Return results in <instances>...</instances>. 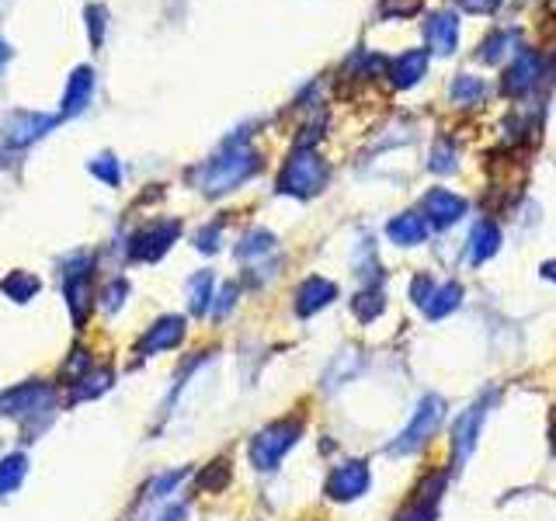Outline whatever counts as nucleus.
Here are the masks:
<instances>
[{
  "instance_id": "nucleus-1",
  "label": "nucleus",
  "mask_w": 556,
  "mask_h": 521,
  "mask_svg": "<svg viewBox=\"0 0 556 521\" xmlns=\"http://www.w3.org/2000/svg\"><path fill=\"white\" fill-rule=\"evenodd\" d=\"M261 171V157L247 146L244 136H233L223 143V153L212 157L206 167L195 171V181L206 195H226L233 188H240L244 181H251Z\"/></svg>"
},
{
  "instance_id": "nucleus-2",
  "label": "nucleus",
  "mask_w": 556,
  "mask_h": 521,
  "mask_svg": "<svg viewBox=\"0 0 556 521\" xmlns=\"http://www.w3.org/2000/svg\"><path fill=\"white\" fill-rule=\"evenodd\" d=\"M327 164L317 150H306V146H296L289 153V160L282 164V174H278V192L292 195V198H313L324 192L327 185Z\"/></svg>"
},
{
  "instance_id": "nucleus-3",
  "label": "nucleus",
  "mask_w": 556,
  "mask_h": 521,
  "mask_svg": "<svg viewBox=\"0 0 556 521\" xmlns=\"http://www.w3.org/2000/svg\"><path fill=\"white\" fill-rule=\"evenodd\" d=\"M56 410V390L42 379H32V383H21L14 390H7L0 396V417H11V421L32 428L35 417H53Z\"/></svg>"
},
{
  "instance_id": "nucleus-4",
  "label": "nucleus",
  "mask_w": 556,
  "mask_h": 521,
  "mask_svg": "<svg viewBox=\"0 0 556 521\" xmlns=\"http://www.w3.org/2000/svg\"><path fill=\"white\" fill-rule=\"evenodd\" d=\"M299 435H303V421H296V417H289V421H275V424H268V428H261L258 435L251 438L254 469H261V473H272V469H278V462L296 449Z\"/></svg>"
},
{
  "instance_id": "nucleus-5",
  "label": "nucleus",
  "mask_w": 556,
  "mask_h": 521,
  "mask_svg": "<svg viewBox=\"0 0 556 521\" xmlns=\"http://www.w3.org/2000/svg\"><path fill=\"white\" fill-rule=\"evenodd\" d=\"M442 421H445V400L435 393L424 396L411 414V421H407V428L400 431V438L390 445V456H411V452H417L428 438H435V431L442 428Z\"/></svg>"
},
{
  "instance_id": "nucleus-6",
  "label": "nucleus",
  "mask_w": 556,
  "mask_h": 521,
  "mask_svg": "<svg viewBox=\"0 0 556 521\" xmlns=\"http://www.w3.org/2000/svg\"><path fill=\"white\" fill-rule=\"evenodd\" d=\"M91 264L94 258L87 251L70 254V258L60 264L63 296H67L70 317H73V324H77V330L84 327L87 313H91Z\"/></svg>"
},
{
  "instance_id": "nucleus-7",
  "label": "nucleus",
  "mask_w": 556,
  "mask_h": 521,
  "mask_svg": "<svg viewBox=\"0 0 556 521\" xmlns=\"http://www.w3.org/2000/svg\"><path fill=\"white\" fill-rule=\"evenodd\" d=\"M546 77V56L539 49H518L511 66L501 77V91L508 98H525L529 91H536Z\"/></svg>"
},
{
  "instance_id": "nucleus-8",
  "label": "nucleus",
  "mask_w": 556,
  "mask_h": 521,
  "mask_svg": "<svg viewBox=\"0 0 556 521\" xmlns=\"http://www.w3.org/2000/svg\"><path fill=\"white\" fill-rule=\"evenodd\" d=\"M178 237H181L178 219H157V223H150L146 230L136 233L129 254H133V261H160L167 251H171V244Z\"/></svg>"
},
{
  "instance_id": "nucleus-9",
  "label": "nucleus",
  "mask_w": 556,
  "mask_h": 521,
  "mask_svg": "<svg viewBox=\"0 0 556 521\" xmlns=\"http://www.w3.org/2000/svg\"><path fill=\"white\" fill-rule=\"evenodd\" d=\"M56 122H60V115H42V112H25V108H18V112H11L4 119V143L11 146V150L32 146L35 139L46 136Z\"/></svg>"
},
{
  "instance_id": "nucleus-10",
  "label": "nucleus",
  "mask_w": 556,
  "mask_h": 521,
  "mask_svg": "<svg viewBox=\"0 0 556 521\" xmlns=\"http://www.w3.org/2000/svg\"><path fill=\"white\" fill-rule=\"evenodd\" d=\"M369 483H372V473L362 459L341 462V466H334L331 476H327V497H331V501H358V497L369 490Z\"/></svg>"
},
{
  "instance_id": "nucleus-11",
  "label": "nucleus",
  "mask_w": 556,
  "mask_h": 521,
  "mask_svg": "<svg viewBox=\"0 0 556 521\" xmlns=\"http://www.w3.org/2000/svg\"><path fill=\"white\" fill-rule=\"evenodd\" d=\"M487 407H490V396H480L470 410H463V417L452 428V456L459 462H466L473 456V449H477L480 431H484V421H487Z\"/></svg>"
},
{
  "instance_id": "nucleus-12",
  "label": "nucleus",
  "mask_w": 556,
  "mask_h": 521,
  "mask_svg": "<svg viewBox=\"0 0 556 521\" xmlns=\"http://www.w3.org/2000/svg\"><path fill=\"white\" fill-rule=\"evenodd\" d=\"M424 216H428V223L435 226V230H449V226H456L459 219L466 216V198L449 192V188H431L428 195H424Z\"/></svg>"
},
{
  "instance_id": "nucleus-13",
  "label": "nucleus",
  "mask_w": 556,
  "mask_h": 521,
  "mask_svg": "<svg viewBox=\"0 0 556 521\" xmlns=\"http://www.w3.org/2000/svg\"><path fill=\"white\" fill-rule=\"evenodd\" d=\"M181 341H185V317H178V313H167V317H160L157 324H153L143 337H139L136 355L150 358V355H160V351H174Z\"/></svg>"
},
{
  "instance_id": "nucleus-14",
  "label": "nucleus",
  "mask_w": 556,
  "mask_h": 521,
  "mask_svg": "<svg viewBox=\"0 0 556 521\" xmlns=\"http://www.w3.org/2000/svg\"><path fill=\"white\" fill-rule=\"evenodd\" d=\"M424 39L431 56H452L459 46V18L452 11H435L424 21Z\"/></svg>"
},
{
  "instance_id": "nucleus-15",
  "label": "nucleus",
  "mask_w": 556,
  "mask_h": 521,
  "mask_svg": "<svg viewBox=\"0 0 556 521\" xmlns=\"http://www.w3.org/2000/svg\"><path fill=\"white\" fill-rule=\"evenodd\" d=\"M428 60H431L428 49H404V53L386 63V77L400 91H411V87L421 84L424 73H428Z\"/></svg>"
},
{
  "instance_id": "nucleus-16",
  "label": "nucleus",
  "mask_w": 556,
  "mask_h": 521,
  "mask_svg": "<svg viewBox=\"0 0 556 521\" xmlns=\"http://www.w3.org/2000/svg\"><path fill=\"white\" fill-rule=\"evenodd\" d=\"M334 299H338V285H334L331 278L310 275L296 289V313H299V317H313V313L327 310Z\"/></svg>"
},
{
  "instance_id": "nucleus-17",
  "label": "nucleus",
  "mask_w": 556,
  "mask_h": 521,
  "mask_svg": "<svg viewBox=\"0 0 556 521\" xmlns=\"http://www.w3.org/2000/svg\"><path fill=\"white\" fill-rule=\"evenodd\" d=\"M94 98V70L91 66H77L67 80V91H63V105H60V119H73L80 115Z\"/></svg>"
},
{
  "instance_id": "nucleus-18",
  "label": "nucleus",
  "mask_w": 556,
  "mask_h": 521,
  "mask_svg": "<svg viewBox=\"0 0 556 521\" xmlns=\"http://www.w3.org/2000/svg\"><path fill=\"white\" fill-rule=\"evenodd\" d=\"M386 237L397 247H417L428 240V223H424L417 212H400V216H393L390 226H386Z\"/></svg>"
},
{
  "instance_id": "nucleus-19",
  "label": "nucleus",
  "mask_w": 556,
  "mask_h": 521,
  "mask_svg": "<svg viewBox=\"0 0 556 521\" xmlns=\"http://www.w3.org/2000/svg\"><path fill=\"white\" fill-rule=\"evenodd\" d=\"M487 94H490L487 80L473 77V73H456L449 84V101L456 108H480L487 101Z\"/></svg>"
},
{
  "instance_id": "nucleus-20",
  "label": "nucleus",
  "mask_w": 556,
  "mask_h": 521,
  "mask_svg": "<svg viewBox=\"0 0 556 521\" xmlns=\"http://www.w3.org/2000/svg\"><path fill=\"white\" fill-rule=\"evenodd\" d=\"M466 251H470V261L473 264H484V261L494 258V254L501 251V230H497V223H490V219H480V223L473 226Z\"/></svg>"
},
{
  "instance_id": "nucleus-21",
  "label": "nucleus",
  "mask_w": 556,
  "mask_h": 521,
  "mask_svg": "<svg viewBox=\"0 0 556 521\" xmlns=\"http://www.w3.org/2000/svg\"><path fill=\"white\" fill-rule=\"evenodd\" d=\"M459 306H463V285L445 282V285H435V292H431L428 303H424L421 310L428 320H442V317H449V313H456Z\"/></svg>"
},
{
  "instance_id": "nucleus-22",
  "label": "nucleus",
  "mask_w": 556,
  "mask_h": 521,
  "mask_svg": "<svg viewBox=\"0 0 556 521\" xmlns=\"http://www.w3.org/2000/svg\"><path fill=\"white\" fill-rule=\"evenodd\" d=\"M518 53V28H494V32L484 39L480 46V60L484 63H501L504 56H515Z\"/></svg>"
},
{
  "instance_id": "nucleus-23",
  "label": "nucleus",
  "mask_w": 556,
  "mask_h": 521,
  "mask_svg": "<svg viewBox=\"0 0 556 521\" xmlns=\"http://www.w3.org/2000/svg\"><path fill=\"white\" fill-rule=\"evenodd\" d=\"M42 289V282L32 275V271H11V275L0 282V292H4L7 299H14V303H28V299H35Z\"/></svg>"
},
{
  "instance_id": "nucleus-24",
  "label": "nucleus",
  "mask_w": 556,
  "mask_h": 521,
  "mask_svg": "<svg viewBox=\"0 0 556 521\" xmlns=\"http://www.w3.org/2000/svg\"><path fill=\"white\" fill-rule=\"evenodd\" d=\"M358 365H362V355H358V348H345V351H341V355L331 362V369H327L324 386H327V390H338V386H345L348 379L358 372Z\"/></svg>"
},
{
  "instance_id": "nucleus-25",
  "label": "nucleus",
  "mask_w": 556,
  "mask_h": 521,
  "mask_svg": "<svg viewBox=\"0 0 556 521\" xmlns=\"http://www.w3.org/2000/svg\"><path fill=\"white\" fill-rule=\"evenodd\" d=\"M212 285H216L212 271H199V275L188 278V306H192L195 317L212 310Z\"/></svg>"
},
{
  "instance_id": "nucleus-26",
  "label": "nucleus",
  "mask_w": 556,
  "mask_h": 521,
  "mask_svg": "<svg viewBox=\"0 0 556 521\" xmlns=\"http://www.w3.org/2000/svg\"><path fill=\"white\" fill-rule=\"evenodd\" d=\"M268 254H275V237H272L268 230H251V233H247V237L237 244V258L247 261V264L268 258Z\"/></svg>"
},
{
  "instance_id": "nucleus-27",
  "label": "nucleus",
  "mask_w": 556,
  "mask_h": 521,
  "mask_svg": "<svg viewBox=\"0 0 556 521\" xmlns=\"http://www.w3.org/2000/svg\"><path fill=\"white\" fill-rule=\"evenodd\" d=\"M25 476H28V459L21 452H11V456L0 459V497L14 494Z\"/></svg>"
},
{
  "instance_id": "nucleus-28",
  "label": "nucleus",
  "mask_w": 556,
  "mask_h": 521,
  "mask_svg": "<svg viewBox=\"0 0 556 521\" xmlns=\"http://www.w3.org/2000/svg\"><path fill=\"white\" fill-rule=\"evenodd\" d=\"M383 310H386V299H383V292L379 289H365L351 299V313H355L358 324H372V320L383 317Z\"/></svg>"
},
{
  "instance_id": "nucleus-29",
  "label": "nucleus",
  "mask_w": 556,
  "mask_h": 521,
  "mask_svg": "<svg viewBox=\"0 0 556 521\" xmlns=\"http://www.w3.org/2000/svg\"><path fill=\"white\" fill-rule=\"evenodd\" d=\"M428 167L435 174H456L459 171V146L452 143V139H435Z\"/></svg>"
},
{
  "instance_id": "nucleus-30",
  "label": "nucleus",
  "mask_w": 556,
  "mask_h": 521,
  "mask_svg": "<svg viewBox=\"0 0 556 521\" xmlns=\"http://www.w3.org/2000/svg\"><path fill=\"white\" fill-rule=\"evenodd\" d=\"M112 369H101V372H87V376H80L77 383V390H73V400H94V396H101L112 386Z\"/></svg>"
},
{
  "instance_id": "nucleus-31",
  "label": "nucleus",
  "mask_w": 556,
  "mask_h": 521,
  "mask_svg": "<svg viewBox=\"0 0 556 521\" xmlns=\"http://www.w3.org/2000/svg\"><path fill=\"white\" fill-rule=\"evenodd\" d=\"M355 271H358V278L362 282H379L383 278V268H379V261H376V247L365 240V244H358V254H355Z\"/></svg>"
},
{
  "instance_id": "nucleus-32",
  "label": "nucleus",
  "mask_w": 556,
  "mask_h": 521,
  "mask_svg": "<svg viewBox=\"0 0 556 521\" xmlns=\"http://www.w3.org/2000/svg\"><path fill=\"white\" fill-rule=\"evenodd\" d=\"M87 171L94 174V178H101L105 185H119L122 181V167H119V160L112 157V153H101V157H94L91 164H87Z\"/></svg>"
},
{
  "instance_id": "nucleus-33",
  "label": "nucleus",
  "mask_w": 556,
  "mask_h": 521,
  "mask_svg": "<svg viewBox=\"0 0 556 521\" xmlns=\"http://www.w3.org/2000/svg\"><path fill=\"white\" fill-rule=\"evenodd\" d=\"M108 14L101 4H91L87 7V32H91V42L94 46H101V39H105V25H108Z\"/></svg>"
},
{
  "instance_id": "nucleus-34",
  "label": "nucleus",
  "mask_w": 556,
  "mask_h": 521,
  "mask_svg": "<svg viewBox=\"0 0 556 521\" xmlns=\"http://www.w3.org/2000/svg\"><path fill=\"white\" fill-rule=\"evenodd\" d=\"M421 11V0H383L379 4V14L383 18H407V14Z\"/></svg>"
},
{
  "instance_id": "nucleus-35",
  "label": "nucleus",
  "mask_w": 556,
  "mask_h": 521,
  "mask_svg": "<svg viewBox=\"0 0 556 521\" xmlns=\"http://www.w3.org/2000/svg\"><path fill=\"white\" fill-rule=\"evenodd\" d=\"M199 483H202L206 490H223L226 483H230V466H226V462H212L209 473L199 476Z\"/></svg>"
},
{
  "instance_id": "nucleus-36",
  "label": "nucleus",
  "mask_w": 556,
  "mask_h": 521,
  "mask_svg": "<svg viewBox=\"0 0 556 521\" xmlns=\"http://www.w3.org/2000/svg\"><path fill=\"white\" fill-rule=\"evenodd\" d=\"M126 289H129L126 278H112V285H108L105 296H101V299H105V303H101V306H105V313H115L122 303H126Z\"/></svg>"
},
{
  "instance_id": "nucleus-37",
  "label": "nucleus",
  "mask_w": 556,
  "mask_h": 521,
  "mask_svg": "<svg viewBox=\"0 0 556 521\" xmlns=\"http://www.w3.org/2000/svg\"><path fill=\"white\" fill-rule=\"evenodd\" d=\"M219 233H223V226H219V223H212V226H206V230H199L195 247H199V251H206V254H216L219 251Z\"/></svg>"
},
{
  "instance_id": "nucleus-38",
  "label": "nucleus",
  "mask_w": 556,
  "mask_h": 521,
  "mask_svg": "<svg viewBox=\"0 0 556 521\" xmlns=\"http://www.w3.org/2000/svg\"><path fill=\"white\" fill-rule=\"evenodd\" d=\"M431 292H435V278H431V275H417L414 282H411V299H414V306H424V303H428Z\"/></svg>"
},
{
  "instance_id": "nucleus-39",
  "label": "nucleus",
  "mask_w": 556,
  "mask_h": 521,
  "mask_svg": "<svg viewBox=\"0 0 556 521\" xmlns=\"http://www.w3.org/2000/svg\"><path fill=\"white\" fill-rule=\"evenodd\" d=\"M435 518V504H424V501H414L411 508L404 511L397 521H431Z\"/></svg>"
},
{
  "instance_id": "nucleus-40",
  "label": "nucleus",
  "mask_w": 556,
  "mask_h": 521,
  "mask_svg": "<svg viewBox=\"0 0 556 521\" xmlns=\"http://www.w3.org/2000/svg\"><path fill=\"white\" fill-rule=\"evenodd\" d=\"M501 4L504 0H459V7H463L466 14H494Z\"/></svg>"
},
{
  "instance_id": "nucleus-41",
  "label": "nucleus",
  "mask_w": 556,
  "mask_h": 521,
  "mask_svg": "<svg viewBox=\"0 0 556 521\" xmlns=\"http://www.w3.org/2000/svg\"><path fill=\"white\" fill-rule=\"evenodd\" d=\"M233 303H237V285H226L223 296H219V303H216V317H226V313L233 310Z\"/></svg>"
},
{
  "instance_id": "nucleus-42",
  "label": "nucleus",
  "mask_w": 556,
  "mask_h": 521,
  "mask_svg": "<svg viewBox=\"0 0 556 521\" xmlns=\"http://www.w3.org/2000/svg\"><path fill=\"white\" fill-rule=\"evenodd\" d=\"M7 60H11V46H7V42L0 39V70L7 66Z\"/></svg>"
},
{
  "instance_id": "nucleus-43",
  "label": "nucleus",
  "mask_w": 556,
  "mask_h": 521,
  "mask_svg": "<svg viewBox=\"0 0 556 521\" xmlns=\"http://www.w3.org/2000/svg\"><path fill=\"white\" fill-rule=\"evenodd\" d=\"M543 278H550V282H556V261H546V264H543Z\"/></svg>"
},
{
  "instance_id": "nucleus-44",
  "label": "nucleus",
  "mask_w": 556,
  "mask_h": 521,
  "mask_svg": "<svg viewBox=\"0 0 556 521\" xmlns=\"http://www.w3.org/2000/svg\"><path fill=\"white\" fill-rule=\"evenodd\" d=\"M553 70H556V56H553Z\"/></svg>"
}]
</instances>
